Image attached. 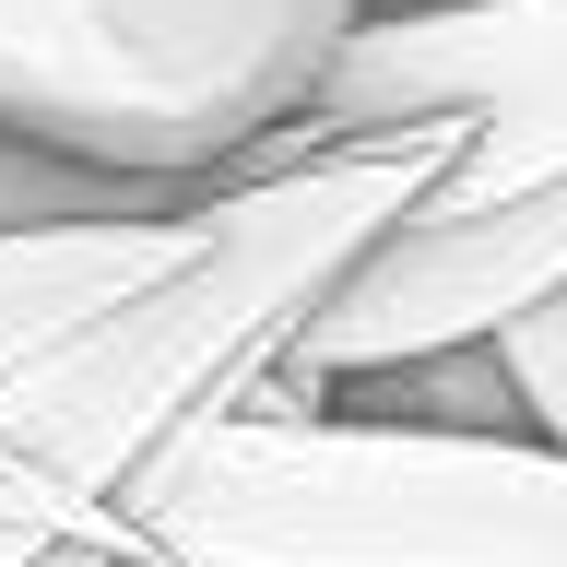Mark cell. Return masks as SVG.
Segmentation results:
<instances>
[{
  "instance_id": "6da1fadb",
  "label": "cell",
  "mask_w": 567,
  "mask_h": 567,
  "mask_svg": "<svg viewBox=\"0 0 567 567\" xmlns=\"http://www.w3.org/2000/svg\"><path fill=\"white\" fill-rule=\"evenodd\" d=\"M450 142L461 118H414L343 154L202 177L177 260L60 319L24 367H0V520L48 544H95V556H142L118 508L142 450H166L189 414H225L272 367L296 308L450 166Z\"/></svg>"
},
{
  "instance_id": "7a4b0ae2",
  "label": "cell",
  "mask_w": 567,
  "mask_h": 567,
  "mask_svg": "<svg viewBox=\"0 0 567 567\" xmlns=\"http://www.w3.org/2000/svg\"><path fill=\"white\" fill-rule=\"evenodd\" d=\"M154 567H567V450L402 414H189L118 485Z\"/></svg>"
},
{
  "instance_id": "3957f363",
  "label": "cell",
  "mask_w": 567,
  "mask_h": 567,
  "mask_svg": "<svg viewBox=\"0 0 567 567\" xmlns=\"http://www.w3.org/2000/svg\"><path fill=\"white\" fill-rule=\"evenodd\" d=\"M367 0H0V142L189 202L319 83Z\"/></svg>"
},
{
  "instance_id": "277c9868",
  "label": "cell",
  "mask_w": 567,
  "mask_h": 567,
  "mask_svg": "<svg viewBox=\"0 0 567 567\" xmlns=\"http://www.w3.org/2000/svg\"><path fill=\"white\" fill-rule=\"evenodd\" d=\"M461 118L450 166L425 177V202H485L520 177L567 166V0H367L319 83L248 142L225 177L343 154V142Z\"/></svg>"
},
{
  "instance_id": "5b68a950",
  "label": "cell",
  "mask_w": 567,
  "mask_h": 567,
  "mask_svg": "<svg viewBox=\"0 0 567 567\" xmlns=\"http://www.w3.org/2000/svg\"><path fill=\"white\" fill-rule=\"evenodd\" d=\"M189 202L166 213H60V225H0V367H24L60 319H83L95 296L142 284L154 260H177Z\"/></svg>"
},
{
  "instance_id": "8992f818",
  "label": "cell",
  "mask_w": 567,
  "mask_h": 567,
  "mask_svg": "<svg viewBox=\"0 0 567 567\" xmlns=\"http://www.w3.org/2000/svg\"><path fill=\"white\" fill-rule=\"evenodd\" d=\"M485 354H496V379H508V402H520V425L544 450H567V284L532 296L520 319H496Z\"/></svg>"
},
{
  "instance_id": "52a82bcc",
  "label": "cell",
  "mask_w": 567,
  "mask_h": 567,
  "mask_svg": "<svg viewBox=\"0 0 567 567\" xmlns=\"http://www.w3.org/2000/svg\"><path fill=\"white\" fill-rule=\"evenodd\" d=\"M35 556H60L48 532H24V520H0V567H35Z\"/></svg>"
},
{
  "instance_id": "ba28073f",
  "label": "cell",
  "mask_w": 567,
  "mask_h": 567,
  "mask_svg": "<svg viewBox=\"0 0 567 567\" xmlns=\"http://www.w3.org/2000/svg\"><path fill=\"white\" fill-rule=\"evenodd\" d=\"M35 567H106V556H95V544H60V556H35Z\"/></svg>"
}]
</instances>
